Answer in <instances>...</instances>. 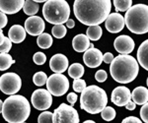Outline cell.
Wrapping results in <instances>:
<instances>
[{"label":"cell","mask_w":148,"mask_h":123,"mask_svg":"<svg viewBox=\"0 0 148 123\" xmlns=\"http://www.w3.org/2000/svg\"><path fill=\"white\" fill-rule=\"evenodd\" d=\"M49 67L54 73H63L68 68V59L64 54H54L49 60Z\"/></svg>","instance_id":"2e32d148"},{"label":"cell","mask_w":148,"mask_h":123,"mask_svg":"<svg viewBox=\"0 0 148 123\" xmlns=\"http://www.w3.org/2000/svg\"><path fill=\"white\" fill-rule=\"evenodd\" d=\"M4 39H5V35H4V34H3V31H2V29H0V46L3 43Z\"/></svg>","instance_id":"7bdbcfd3"},{"label":"cell","mask_w":148,"mask_h":123,"mask_svg":"<svg viewBox=\"0 0 148 123\" xmlns=\"http://www.w3.org/2000/svg\"><path fill=\"white\" fill-rule=\"evenodd\" d=\"M42 15L49 24H64L70 16V6L65 0H47L42 7Z\"/></svg>","instance_id":"8992f818"},{"label":"cell","mask_w":148,"mask_h":123,"mask_svg":"<svg viewBox=\"0 0 148 123\" xmlns=\"http://www.w3.org/2000/svg\"><path fill=\"white\" fill-rule=\"evenodd\" d=\"M52 116H53V113L51 111H44L42 113H40L38 117V122L42 123V122H52Z\"/></svg>","instance_id":"d6a6232c"},{"label":"cell","mask_w":148,"mask_h":123,"mask_svg":"<svg viewBox=\"0 0 148 123\" xmlns=\"http://www.w3.org/2000/svg\"><path fill=\"white\" fill-rule=\"evenodd\" d=\"M22 87V80L16 73H5L0 76V91L5 94H15Z\"/></svg>","instance_id":"ba28073f"},{"label":"cell","mask_w":148,"mask_h":123,"mask_svg":"<svg viewBox=\"0 0 148 123\" xmlns=\"http://www.w3.org/2000/svg\"><path fill=\"white\" fill-rule=\"evenodd\" d=\"M72 87L75 93H81V92L87 87V85H86V82L84 80L79 78V79H74Z\"/></svg>","instance_id":"4dcf8cb0"},{"label":"cell","mask_w":148,"mask_h":123,"mask_svg":"<svg viewBox=\"0 0 148 123\" xmlns=\"http://www.w3.org/2000/svg\"><path fill=\"white\" fill-rule=\"evenodd\" d=\"M52 37L47 33H42L37 39V43L40 48L47 49L52 46Z\"/></svg>","instance_id":"d4e9b609"},{"label":"cell","mask_w":148,"mask_h":123,"mask_svg":"<svg viewBox=\"0 0 148 123\" xmlns=\"http://www.w3.org/2000/svg\"><path fill=\"white\" fill-rule=\"evenodd\" d=\"M47 90L51 96H61L69 89V81L62 73H54L47 80Z\"/></svg>","instance_id":"52a82bcc"},{"label":"cell","mask_w":148,"mask_h":123,"mask_svg":"<svg viewBox=\"0 0 148 123\" xmlns=\"http://www.w3.org/2000/svg\"><path fill=\"white\" fill-rule=\"evenodd\" d=\"M25 0H0V11L8 15L18 13L23 8Z\"/></svg>","instance_id":"e0dca14e"},{"label":"cell","mask_w":148,"mask_h":123,"mask_svg":"<svg viewBox=\"0 0 148 123\" xmlns=\"http://www.w3.org/2000/svg\"><path fill=\"white\" fill-rule=\"evenodd\" d=\"M131 100V92L125 86L116 87L112 92L111 101L118 106H125Z\"/></svg>","instance_id":"5bb4252c"},{"label":"cell","mask_w":148,"mask_h":123,"mask_svg":"<svg viewBox=\"0 0 148 123\" xmlns=\"http://www.w3.org/2000/svg\"><path fill=\"white\" fill-rule=\"evenodd\" d=\"M46 28L45 21L39 16H30L25 21V30L31 35H40L42 34Z\"/></svg>","instance_id":"7c38bea8"},{"label":"cell","mask_w":148,"mask_h":123,"mask_svg":"<svg viewBox=\"0 0 148 123\" xmlns=\"http://www.w3.org/2000/svg\"><path fill=\"white\" fill-rule=\"evenodd\" d=\"M102 35H103V30L99 25L89 26V28L87 29V32H86L87 37L90 41H99V39H101Z\"/></svg>","instance_id":"7402d4cb"},{"label":"cell","mask_w":148,"mask_h":123,"mask_svg":"<svg viewBox=\"0 0 148 123\" xmlns=\"http://www.w3.org/2000/svg\"><path fill=\"white\" fill-rule=\"evenodd\" d=\"M140 117L143 122H148V105L147 103L142 105V107L140 108Z\"/></svg>","instance_id":"d590c367"},{"label":"cell","mask_w":148,"mask_h":123,"mask_svg":"<svg viewBox=\"0 0 148 123\" xmlns=\"http://www.w3.org/2000/svg\"><path fill=\"white\" fill-rule=\"evenodd\" d=\"M113 59H114V55L111 52H106L103 55V61L105 63H107V64H110L113 61Z\"/></svg>","instance_id":"f35d334b"},{"label":"cell","mask_w":148,"mask_h":123,"mask_svg":"<svg viewBox=\"0 0 148 123\" xmlns=\"http://www.w3.org/2000/svg\"><path fill=\"white\" fill-rule=\"evenodd\" d=\"M101 116L104 120H106V121H112V120H114V118H116V110H114V108L111 107V106H105L104 108H103V110L101 112Z\"/></svg>","instance_id":"83f0119b"},{"label":"cell","mask_w":148,"mask_h":123,"mask_svg":"<svg viewBox=\"0 0 148 123\" xmlns=\"http://www.w3.org/2000/svg\"><path fill=\"white\" fill-rule=\"evenodd\" d=\"M72 47L76 52H84L90 47V39L83 34L75 35L72 39Z\"/></svg>","instance_id":"d6986e66"},{"label":"cell","mask_w":148,"mask_h":123,"mask_svg":"<svg viewBox=\"0 0 148 123\" xmlns=\"http://www.w3.org/2000/svg\"><path fill=\"white\" fill-rule=\"evenodd\" d=\"M31 105L24 96L11 94L3 103L2 115L9 123L25 122L30 116Z\"/></svg>","instance_id":"3957f363"},{"label":"cell","mask_w":148,"mask_h":123,"mask_svg":"<svg viewBox=\"0 0 148 123\" xmlns=\"http://www.w3.org/2000/svg\"><path fill=\"white\" fill-rule=\"evenodd\" d=\"M114 49L121 54H130L134 50L135 42L130 35H123L118 37L114 41Z\"/></svg>","instance_id":"4fadbf2b"},{"label":"cell","mask_w":148,"mask_h":123,"mask_svg":"<svg viewBox=\"0 0 148 123\" xmlns=\"http://www.w3.org/2000/svg\"><path fill=\"white\" fill-rule=\"evenodd\" d=\"M84 123H95L94 120H86V121H84Z\"/></svg>","instance_id":"bcb514c9"},{"label":"cell","mask_w":148,"mask_h":123,"mask_svg":"<svg viewBox=\"0 0 148 123\" xmlns=\"http://www.w3.org/2000/svg\"><path fill=\"white\" fill-rule=\"evenodd\" d=\"M108 78V74L105 70H98L95 74V79H96L97 82L99 83H103L105 82Z\"/></svg>","instance_id":"e575fe53"},{"label":"cell","mask_w":148,"mask_h":123,"mask_svg":"<svg viewBox=\"0 0 148 123\" xmlns=\"http://www.w3.org/2000/svg\"><path fill=\"white\" fill-rule=\"evenodd\" d=\"M11 48H12V41H10L9 37H5V39H4L3 43L0 46V53H2V52L8 53Z\"/></svg>","instance_id":"836d02e7"},{"label":"cell","mask_w":148,"mask_h":123,"mask_svg":"<svg viewBox=\"0 0 148 123\" xmlns=\"http://www.w3.org/2000/svg\"><path fill=\"white\" fill-rule=\"evenodd\" d=\"M47 74L45 72H42V71L37 72L34 76H33V82H34V84L38 87L44 86L47 83Z\"/></svg>","instance_id":"f546056e"},{"label":"cell","mask_w":148,"mask_h":123,"mask_svg":"<svg viewBox=\"0 0 148 123\" xmlns=\"http://www.w3.org/2000/svg\"><path fill=\"white\" fill-rule=\"evenodd\" d=\"M148 41H144L139 46L137 50V62L142 68L148 70Z\"/></svg>","instance_id":"44dd1931"},{"label":"cell","mask_w":148,"mask_h":123,"mask_svg":"<svg viewBox=\"0 0 148 123\" xmlns=\"http://www.w3.org/2000/svg\"><path fill=\"white\" fill-rule=\"evenodd\" d=\"M85 69L80 63H73L68 67V75L72 79H79L84 75Z\"/></svg>","instance_id":"cb8c5ba5"},{"label":"cell","mask_w":148,"mask_h":123,"mask_svg":"<svg viewBox=\"0 0 148 123\" xmlns=\"http://www.w3.org/2000/svg\"><path fill=\"white\" fill-rule=\"evenodd\" d=\"M125 106V108L127 110H134L135 108H136V105H135V103L133 101H131V100L128 101V103H126Z\"/></svg>","instance_id":"60d3db41"},{"label":"cell","mask_w":148,"mask_h":123,"mask_svg":"<svg viewBox=\"0 0 148 123\" xmlns=\"http://www.w3.org/2000/svg\"><path fill=\"white\" fill-rule=\"evenodd\" d=\"M116 11L125 12L132 6V0H114Z\"/></svg>","instance_id":"4316f807"},{"label":"cell","mask_w":148,"mask_h":123,"mask_svg":"<svg viewBox=\"0 0 148 123\" xmlns=\"http://www.w3.org/2000/svg\"><path fill=\"white\" fill-rule=\"evenodd\" d=\"M35 2H38V3H42V2H46L47 0H34Z\"/></svg>","instance_id":"f6af8a7d"},{"label":"cell","mask_w":148,"mask_h":123,"mask_svg":"<svg viewBox=\"0 0 148 123\" xmlns=\"http://www.w3.org/2000/svg\"><path fill=\"white\" fill-rule=\"evenodd\" d=\"M123 123H126V122H136V123H141L142 120L139 119V118L135 117V116H128L125 118V119L123 120Z\"/></svg>","instance_id":"ab89813d"},{"label":"cell","mask_w":148,"mask_h":123,"mask_svg":"<svg viewBox=\"0 0 148 123\" xmlns=\"http://www.w3.org/2000/svg\"><path fill=\"white\" fill-rule=\"evenodd\" d=\"M65 23H66V27L69 28V29H72V28L75 27V22H74L72 19H68Z\"/></svg>","instance_id":"b9f144b4"},{"label":"cell","mask_w":148,"mask_h":123,"mask_svg":"<svg viewBox=\"0 0 148 123\" xmlns=\"http://www.w3.org/2000/svg\"><path fill=\"white\" fill-rule=\"evenodd\" d=\"M51 33L52 35L56 39H62V37H65L67 30H66V27L63 24H59V25L53 26V28L51 29Z\"/></svg>","instance_id":"f1b7e54d"},{"label":"cell","mask_w":148,"mask_h":123,"mask_svg":"<svg viewBox=\"0 0 148 123\" xmlns=\"http://www.w3.org/2000/svg\"><path fill=\"white\" fill-rule=\"evenodd\" d=\"M110 66L111 76L116 82L121 84L131 83L137 77L139 65L133 56L128 54H121L114 57Z\"/></svg>","instance_id":"7a4b0ae2"},{"label":"cell","mask_w":148,"mask_h":123,"mask_svg":"<svg viewBox=\"0 0 148 123\" xmlns=\"http://www.w3.org/2000/svg\"><path fill=\"white\" fill-rule=\"evenodd\" d=\"M111 0H75L73 4L76 19L86 26L102 24L111 13Z\"/></svg>","instance_id":"6da1fadb"},{"label":"cell","mask_w":148,"mask_h":123,"mask_svg":"<svg viewBox=\"0 0 148 123\" xmlns=\"http://www.w3.org/2000/svg\"><path fill=\"white\" fill-rule=\"evenodd\" d=\"M105 27L112 34H118L125 28V18L120 13H110L105 20Z\"/></svg>","instance_id":"8fae6325"},{"label":"cell","mask_w":148,"mask_h":123,"mask_svg":"<svg viewBox=\"0 0 148 123\" xmlns=\"http://www.w3.org/2000/svg\"><path fill=\"white\" fill-rule=\"evenodd\" d=\"M24 13L29 16H35L39 12L40 5L38 2H35L34 0H25V3L23 6Z\"/></svg>","instance_id":"603a6c76"},{"label":"cell","mask_w":148,"mask_h":123,"mask_svg":"<svg viewBox=\"0 0 148 123\" xmlns=\"http://www.w3.org/2000/svg\"><path fill=\"white\" fill-rule=\"evenodd\" d=\"M33 60H34L35 64L37 65H44L47 61V56L44 52H36L33 56Z\"/></svg>","instance_id":"1f68e13d"},{"label":"cell","mask_w":148,"mask_h":123,"mask_svg":"<svg viewBox=\"0 0 148 123\" xmlns=\"http://www.w3.org/2000/svg\"><path fill=\"white\" fill-rule=\"evenodd\" d=\"M83 61H84L85 65L89 68H97L103 62V53L98 48L90 47L84 51Z\"/></svg>","instance_id":"9a60e30c"},{"label":"cell","mask_w":148,"mask_h":123,"mask_svg":"<svg viewBox=\"0 0 148 123\" xmlns=\"http://www.w3.org/2000/svg\"><path fill=\"white\" fill-rule=\"evenodd\" d=\"M53 123L59 122H71L78 123L80 121L78 112L72 105H68L66 103H61L56 109H54L53 116H52Z\"/></svg>","instance_id":"9c48e42d"},{"label":"cell","mask_w":148,"mask_h":123,"mask_svg":"<svg viewBox=\"0 0 148 123\" xmlns=\"http://www.w3.org/2000/svg\"><path fill=\"white\" fill-rule=\"evenodd\" d=\"M131 100L135 103V105H142L148 101V90L145 87H136L131 93Z\"/></svg>","instance_id":"ffe728a7"},{"label":"cell","mask_w":148,"mask_h":123,"mask_svg":"<svg viewBox=\"0 0 148 123\" xmlns=\"http://www.w3.org/2000/svg\"><path fill=\"white\" fill-rule=\"evenodd\" d=\"M2 106H3V101L0 100V113L2 112Z\"/></svg>","instance_id":"ee69618b"},{"label":"cell","mask_w":148,"mask_h":123,"mask_svg":"<svg viewBox=\"0 0 148 123\" xmlns=\"http://www.w3.org/2000/svg\"><path fill=\"white\" fill-rule=\"evenodd\" d=\"M14 63H15V60L12 58V56L9 53H0V71H5L9 69Z\"/></svg>","instance_id":"484cf974"},{"label":"cell","mask_w":148,"mask_h":123,"mask_svg":"<svg viewBox=\"0 0 148 123\" xmlns=\"http://www.w3.org/2000/svg\"><path fill=\"white\" fill-rule=\"evenodd\" d=\"M125 25L131 33L144 35L148 32V6L136 4L125 11Z\"/></svg>","instance_id":"5b68a950"},{"label":"cell","mask_w":148,"mask_h":123,"mask_svg":"<svg viewBox=\"0 0 148 123\" xmlns=\"http://www.w3.org/2000/svg\"><path fill=\"white\" fill-rule=\"evenodd\" d=\"M31 101L36 109L47 110L52 105V96L47 90L38 89L32 94Z\"/></svg>","instance_id":"30bf717a"},{"label":"cell","mask_w":148,"mask_h":123,"mask_svg":"<svg viewBox=\"0 0 148 123\" xmlns=\"http://www.w3.org/2000/svg\"><path fill=\"white\" fill-rule=\"evenodd\" d=\"M77 100H78V96L75 93H69L67 94V101L70 103V105L73 106L75 105L76 101H77Z\"/></svg>","instance_id":"74e56055"},{"label":"cell","mask_w":148,"mask_h":123,"mask_svg":"<svg viewBox=\"0 0 148 123\" xmlns=\"http://www.w3.org/2000/svg\"><path fill=\"white\" fill-rule=\"evenodd\" d=\"M108 103V96L105 90L96 85L88 86L81 92L80 107L90 114H97Z\"/></svg>","instance_id":"277c9868"},{"label":"cell","mask_w":148,"mask_h":123,"mask_svg":"<svg viewBox=\"0 0 148 123\" xmlns=\"http://www.w3.org/2000/svg\"><path fill=\"white\" fill-rule=\"evenodd\" d=\"M26 30L21 25H14L9 29L8 37L14 43H21L26 39Z\"/></svg>","instance_id":"ac0fdd59"},{"label":"cell","mask_w":148,"mask_h":123,"mask_svg":"<svg viewBox=\"0 0 148 123\" xmlns=\"http://www.w3.org/2000/svg\"><path fill=\"white\" fill-rule=\"evenodd\" d=\"M7 23H8V19L5 13L0 11V29H3L4 27H6Z\"/></svg>","instance_id":"8d00e7d4"}]
</instances>
